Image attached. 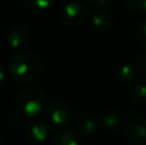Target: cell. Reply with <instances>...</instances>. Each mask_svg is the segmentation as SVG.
Segmentation results:
<instances>
[{
    "label": "cell",
    "mask_w": 146,
    "mask_h": 145,
    "mask_svg": "<svg viewBox=\"0 0 146 145\" xmlns=\"http://www.w3.org/2000/svg\"><path fill=\"white\" fill-rule=\"evenodd\" d=\"M46 113L51 123L56 126L67 125L73 117V109L67 102L53 100L46 105Z\"/></svg>",
    "instance_id": "cell-4"
},
{
    "label": "cell",
    "mask_w": 146,
    "mask_h": 145,
    "mask_svg": "<svg viewBox=\"0 0 146 145\" xmlns=\"http://www.w3.org/2000/svg\"><path fill=\"white\" fill-rule=\"evenodd\" d=\"M54 0H25V5L27 9L32 12H45L53 5Z\"/></svg>",
    "instance_id": "cell-14"
},
{
    "label": "cell",
    "mask_w": 146,
    "mask_h": 145,
    "mask_svg": "<svg viewBox=\"0 0 146 145\" xmlns=\"http://www.w3.org/2000/svg\"><path fill=\"white\" fill-rule=\"evenodd\" d=\"M91 25H92L94 30L98 32H108L113 25V17L109 12L100 9L92 14Z\"/></svg>",
    "instance_id": "cell-11"
},
{
    "label": "cell",
    "mask_w": 146,
    "mask_h": 145,
    "mask_svg": "<svg viewBox=\"0 0 146 145\" xmlns=\"http://www.w3.org/2000/svg\"><path fill=\"white\" fill-rule=\"evenodd\" d=\"M0 145H5V141H4V139H3L1 135H0Z\"/></svg>",
    "instance_id": "cell-20"
},
{
    "label": "cell",
    "mask_w": 146,
    "mask_h": 145,
    "mask_svg": "<svg viewBox=\"0 0 146 145\" xmlns=\"http://www.w3.org/2000/svg\"><path fill=\"white\" fill-rule=\"evenodd\" d=\"M135 37L137 43L142 46H146V21H141L135 28Z\"/></svg>",
    "instance_id": "cell-16"
},
{
    "label": "cell",
    "mask_w": 146,
    "mask_h": 145,
    "mask_svg": "<svg viewBox=\"0 0 146 145\" xmlns=\"http://www.w3.org/2000/svg\"><path fill=\"white\" fill-rule=\"evenodd\" d=\"M135 68H136L137 73L146 76V50L141 51L136 58V63H135Z\"/></svg>",
    "instance_id": "cell-17"
},
{
    "label": "cell",
    "mask_w": 146,
    "mask_h": 145,
    "mask_svg": "<svg viewBox=\"0 0 146 145\" xmlns=\"http://www.w3.org/2000/svg\"><path fill=\"white\" fill-rule=\"evenodd\" d=\"M60 21L66 26L72 28L82 27L88 21V9L82 3L77 0H71L62 7Z\"/></svg>",
    "instance_id": "cell-3"
},
{
    "label": "cell",
    "mask_w": 146,
    "mask_h": 145,
    "mask_svg": "<svg viewBox=\"0 0 146 145\" xmlns=\"http://www.w3.org/2000/svg\"><path fill=\"white\" fill-rule=\"evenodd\" d=\"M49 134H50L49 125L40 118H32L25 126V135L27 140L35 144H41L46 141L49 138Z\"/></svg>",
    "instance_id": "cell-5"
},
{
    "label": "cell",
    "mask_w": 146,
    "mask_h": 145,
    "mask_svg": "<svg viewBox=\"0 0 146 145\" xmlns=\"http://www.w3.org/2000/svg\"><path fill=\"white\" fill-rule=\"evenodd\" d=\"M131 95L135 102L146 105V78L135 80L131 86Z\"/></svg>",
    "instance_id": "cell-13"
},
{
    "label": "cell",
    "mask_w": 146,
    "mask_h": 145,
    "mask_svg": "<svg viewBox=\"0 0 146 145\" xmlns=\"http://www.w3.org/2000/svg\"><path fill=\"white\" fill-rule=\"evenodd\" d=\"M5 80V71H4V67L3 64L0 63V85L3 84V81Z\"/></svg>",
    "instance_id": "cell-19"
},
{
    "label": "cell",
    "mask_w": 146,
    "mask_h": 145,
    "mask_svg": "<svg viewBox=\"0 0 146 145\" xmlns=\"http://www.w3.org/2000/svg\"><path fill=\"white\" fill-rule=\"evenodd\" d=\"M86 1H88L91 5H94V7H98V8H100V9H103V8L109 7L114 0H86Z\"/></svg>",
    "instance_id": "cell-18"
},
{
    "label": "cell",
    "mask_w": 146,
    "mask_h": 145,
    "mask_svg": "<svg viewBox=\"0 0 146 145\" xmlns=\"http://www.w3.org/2000/svg\"><path fill=\"white\" fill-rule=\"evenodd\" d=\"M136 74H137V71L135 68V66H131L128 63H123V64H119L115 68L114 78L121 85H127L136 80Z\"/></svg>",
    "instance_id": "cell-12"
},
{
    "label": "cell",
    "mask_w": 146,
    "mask_h": 145,
    "mask_svg": "<svg viewBox=\"0 0 146 145\" xmlns=\"http://www.w3.org/2000/svg\"><path fill=\"white\" fill-rule=\"evenodd\" d=\"M128 140L135 145H146V118H135L129 121L126 128Z\"/></svg>",
    "instance_id": "cell-8"
},
{
    "label": "cell",
    "mask_w": 146,
    "mask_h": 145,
    "mask_svg": "<svg viewBox=\"0 0 146 145\" xmlns=\"http://www.w3.org/2000/svg\"><path fill=\"white\" fill-rule=\"evenodd\" d=\"M48 105V94L42 87L31 86L22 90L15 98V108L25 117L35 118Z\"/></svg>",
    "instance_id": "cell-2"
},
{
    "label": "cell",
    "mask_w": 146,
    "mask_h": 145,
    "mask_svg": "<svg viewBox=\"0 0 146 145\" xmlns=\"http://www.w3.org/2000/svg\"><path fill=\"white\" fill-rule=\"evenodd\" d=\"M7 40L13 50L22 51L31 41L30 31H28L25 26H21V25L13 26V27L8 31Z\"/></svg>",
    "instance_id": "cell-6"
},
{
    "label": "cell",
    "mask_w": 146,
    "mask_h": 145,
    "mask_svg": "<svg viewBox=\"0 0 146 145\" xmlns=\"http://www.w3.org/2000/svg\"><path fill=\"white\" fill-rule=\"evenodd\" d=\"M100 122L99 118L92 113H82L77 118V127L85 135H94L98 131Z\"/></svg>",
    "instance_id": "cell-10"
},
{
    "label": "cell",
    "mask_w": 146,
    "mask_h": 145,
    "mask_svg": "<svg viewBox=\"0 0 146 145\" xmlns=\"http://www.w3.org/2000/svg\"><path fill=\"white\" fill-rule=\"evenodd\" d=\"M9 73L19 84H30L41 73V61L31 51H14L9 58Z\"/></svg>",
    "instance_id": "cell-1"
},
{
    "label": "cell",
    "mask_w": 146,
    "mask_h": 145,
    "mask_svg": "<svg viewBox=\"0 0 146 145\" xmlns=\"http://www.w3.org/2000/svg\"><path fill=\"white\" fill-rule=\"evenodd\" d=\"M51 145H86V141L81 134L64 128L54 135Z\"/></svg>",
    "instance_id": "cell-9"
},
{
    "label": "cell",
    "mask_w": 146,
    "mask_h": 145,
    "mask_svg": "<svg viewBox=\"0 0 146 145\" xmlns=\"http://www.w3.org/2000/svg\"><path fill=\"white\" fill-rule=\"evenodd\" d=\"M100 126L109 134H117L124 127V116L119 110H106L99 118Z\"/></svg>",
    "instance_id": "cell-7"
},
{
    "label": "cell",
    "mask_w": 146,
    "mask_h": 145,
    "mask_svg": "<svg viewBox=\"0 0 146 145\" xmlns=\"http://www.w3.org/2000/svg\"><path fill=\"white\" fill-rule=\"evenodd\" d=\"M126 7L133 13L146 15V0H126Z\"/></svg>",
    "instance_id": "cell-15"
}]
</instances>
